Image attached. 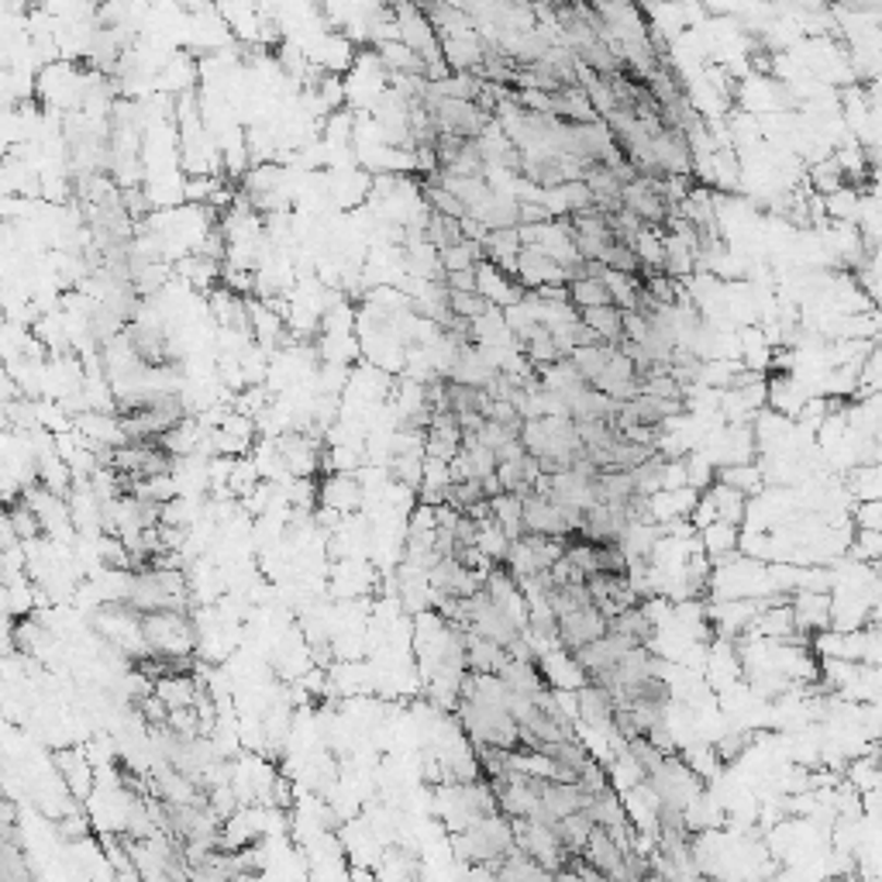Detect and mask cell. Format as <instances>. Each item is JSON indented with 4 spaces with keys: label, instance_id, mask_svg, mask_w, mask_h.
I'll return each instance as SVG.
<instances>
[{
    "label": "cell",
    "instance_id": "cell-5",
    "mask_svg": "<svg viewBox=\"0 0 882 882\" xmlns=\"http://www.w3.org/2000/svg\"><path fill=\"white\" fill-rule=\"evenodd\" d=\"M52 762L59 765V780L67 783L73 800H87L90 789H94V772H90V762L83 759L80 748H62L52 756Z\"/></svg>",
    "mask_w": 882,
    "mask_h": 882
},
{
    "label": "cell",
    "instance_id": "cell-7",
    "mask_svg": "<svg viewBox=\"0 0 882 882\" xmlns=\"http://www.w3.org/2000/svg\"><path fill=\"white\" fill-rule=\"evenodd\" d=\"M569 304L576 311H587V307H604V304H614V293L607 287L604 276H572L569 279ZM620 307V304H617Z\"/></svg>",
    "mask_w": 882,
    "mask_h": 882
},
{
    "label": "cell",
    "instance_id": "cell-9",
    "mask_svg": "<svg viewBox=\"0 0 882 882\" xmlns=\"http://www.w3.org/2000/svg\"><path fill=\"white\" fill-rule=\"evenodd\" d=\"M579 317H583L587 325L600 335V341H607V346H620L624 341V307H617V304L587 307V311H579Z\"/></svg>",
    "mask_w": 882,
    "mask_h": 882
},
{
    "label": "cell",
    "instance_id": "cell-3",
    "mask_svg": "<svg viewBox=\"0 0 882 882\" xmlns=\"http://www.w3.org/2000/svg\"><path fill=\"white\" fill-rule=\"evenodd\" d=\"M793 614H796V631L804 638H813L831 628V593L821 590H796L793 596Z\"/></svg>",
    "mask_w": 882,
    "mask_h": 882
},
{
    "label": "cell",
    "instance_id": "cell-10",
    "mask_svg": "<svg viewBox=\"0 0 882 882\" xmlns=\"http://www.w3.org/2000/svg\"><path fill=\"white\" fill-rule=\"evenodd\" d=\"M493 504V518L504 524V531L510 537H521L524 534V493H497V497H490Z\"/></svg>",
    "mask_w": 882,
    "mask_h": 882
},
{
    "label": "cell",
    "instance_id": "cell-8",
    "mask_svg": "<svg viewBox=\"0 0 882 882\" xmlns=\"http://www.w3.org/2000/svg\"><path fill=\"white\" fill-rule=\"evenodd\" d=\"M593 827H596V821L590 817V810H576V813H566L563 821H555V834L569 855H583Z\"/></svg>",
    "mask_w": 882,
    "mask_h": 882
},
{
    "label": "cell",
    "instance_id": "cell-11",
    "mask_svg": "<svg viewBox=\"0 0 882 882\" xmlns=\"http://www.w3.org/2000/svg\"><path fill=\"white\" fill-rule=\"evenodd\" d=\"M855 500H882V466H858L851 476Z\"/></svg>",
    "mask_w": 882,
    "mask_h": 882
},
{
    "label": "cell",
    "instance_id": "cell-2",
    "mask_svg": "<svg viewBox=\"0 0 882 882\" xmlns=\"http://www.w3.org/2000/svg\"><path fill=\"white\" fill-rule=\"evenodd\" d=\"M607 631H611V617L600 611L596 604H583V607H576V611L558 617V638H563V644L569 652L587 649L590 641L604 638Z\"/></svg>",
    "mask_w": 882,
    "mask_h": 882
},
{
    "label": "cell",
    "instance_id": "cell-4",
    "mask_svg": "<svg viewBox=\"0 0 882 882\" xmlns=\"http://www.w3.org/2000/svg\"><path fill=\"white\" fill-rule=\"evenodd\" d=\"M583 855L600 872H604V879H628V866H624V855H628V848H624L607 827H600V824L593 827Z\"/></svg>",
    "mask_w": 882,
    "mask_h": 882
},
{
    "label": "cell",
    "instance_id": "cell-13",
    "mask_svg": "<svg viewBox=\"0 0 882 882\" xmlns=\"http://www.w3.org/2000/svg\"><path fill=\"white\" fill-rule=\"evenodd\" d=\"M445 283H448V290H480V266L445 273Z\"/></svg>",
    "mask_w": 882,
    "mask_h": 882
},
{
    "label": "cell",
    "instance_id": "cell-12",
    "mask_svg": "<svg viewBox=\"0 0 882 882\" xmlns=\"http://www.w3.org/2000/svg\"><path fill=\"white\" fill-rule=\"evenodd\" d=\"M851 518H855L858 528L882 531V500H858V507L851 510Z\"/></svg>",
    "mask_w": 882,
    "mask_h": 882
},
{
    "label": "cell",
    "instance_id": "cell-1",
    "mask_svg": "<svg viewBox=\"0 0 882 882\" xmlns=\"http://www.w3.org/2000/svg\"><path fill=\"white\" fill-rule=\"evenodd\" d=\"M142 631L156 655H190L197 644V628L186 611H148L142 614Z\"/></svg>",
    "mask_w": 882,
    "mask_h": 882
},
{
    "label": "cell",
    "instance_id": "cell-6",
    "mask_svg": "<svg viewBox=\"0 0 882 882\" xmlns=\"http://www.w3.org/2000/svg\"><path fill=\"white\" fill-rule=\"evenodd\" d=\"M700 545L714 558V566L730 563V558H738V548H741V524H730L721 518L710 521L706 528H700Z\"/></svg>",
    "mask_w": 882,
    "mask_h": 882
}]
</instances>
